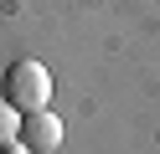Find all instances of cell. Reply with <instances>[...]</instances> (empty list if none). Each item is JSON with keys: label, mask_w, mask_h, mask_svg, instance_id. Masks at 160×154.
Listing matches in <instances>:
<instances>
[{"label": "cell", "mask_w": 160, "mask_h": 154, "mask_svg": "<svg viewBox=\"0 0 160 154\" xmlns=\"http://www.w3.org/2000/svg\"><path fill=\"white\" fill-rule=\"evenodd\" d=\"M0 98L11 103V108H21V113L47 108L52 103V72L42 62H11L5 77H0Z\"/></svg>", "instance_id": "1"}, {"label": "cell", "mask_w": 160, "mask_h": 154, "mask_svg": "<svg viewBox=\"0 0 160 154\" xmlns=\"http://www.w3.org/2000/svg\"><path fill=\"white\" fill-rule=\"evenodd\" d=\"M21 144H26L31 154H52L57 144H62V118H57L52 108L26 113V118H21Z\"/></svg>", "instance_id": "2"}, {"label": "cell", "mask_w": 160, "mask_h": 154, "mask_svg": "<svg viewBox=\"0 0 160 154\" xmlns=\"http://www.w3.org/2000/svg\"><path fill=\"white\" fill-rule=\"evenodd\" d=\"M16 139H21V108H11L0 98V149H11Z\"/></svg>", "instance_id": "3"}]
</instances>
